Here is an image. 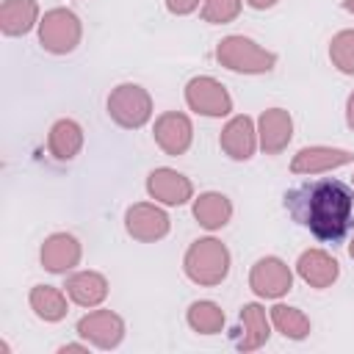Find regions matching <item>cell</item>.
Wrapping results in <instances>:
<instances>
[{"label":"cell","instance_id":"1","mask_svg":"<svg viewBox=\"0 0 354 354\" xmlns=\"http://www.w3.org/2000/svg\"><path fill=\"white\" fill-rule=\"evenodd\" d=\"M285 207L324 243H340L354 227V191L335 177H315L290 188Z\"/></svg>","mask_w":354,"mask_h":354},{"label":"cell","instance_id":"2","mask_svg":"<svg viewBox=\"0 0 354 354\" xmlns=\"http://www.w3.org/2000/svg\"><path fill=\"white\" fill-rule=\"evenodd\" d=\"M183 268H185V277L196 285H205V288L221 285L224 277L230 274V252L216 238H199L188 246L183 257Z\"/></svg>","mask_w":354,"mask_h":354},{"label":"cell","instance_id":"3","mask_svg":"<svg viewBox=\"0 0 354 354\" xmlns=\"http://www.w3.org/2000/svg\"><path fill=\"white\" fill-rule=\"evenodd\" d=\"M216 58L221 66H227L232 72H243V75H263L277 64V55L271 50L260 47L257 41H252L249 36L221 39L216 47Z\"/></svg>","mask_w":354,"mask_h":354},{"label":"cell","instance_id":"4","mask_svg":"<svg viewBox=\"0 0 354 354\" xmlns=\"http://www.w3.org/2000/svg\"><path fill=\"white\" fill-rule=\"evenodd\" d=\"M108 116L124 127V130H138L149 122L152 116V97L144 86L138 83H119L108 94Z\"/></svg>","mask_w":354,"mask_h":354},{"label":"cell","instance_id":"5","mask_svg":"<svg viewBox=\"0 0 354 354\" xmlns=\"http://www.w3.org/2000/svg\"><path fill=\"white\" fill-rule=\"evenodd\" d=\"M83 25L75 11L69 8H50L39 19V41L53 55H66L80 44Z\"/></svg>","mask_w":354,"mask_h":354},{"label":"cell","instance_id":"6","mask_svg":"<svg viewBox=\"0 0 354 354\" xmlns=\"http://www.w3.org/2000/svg\"><path fill=\"white\" fill-rule=\"evenodd\" d=\"M185 102L191 111L202 116H227L232 111V97L230 91L216 80V77H194L185 86Z\"/></svg>","mask_w":354,"mask_h":354},{"label":"cell","instance_id":"7","mask_svg":"<svg viewBox=\"0 0 354 354\" xmlns=\"http://www.w3.org/2000/svg\"><path fill=\"white\" fill-rule=\"evenodd\" d=\"M249 288L263 299H279L293 288V274L279 257H260L249 271Z\"/></svg>","mask_w":354,"mask_h":354},{"label":"cell","instance_id":"8","mask_svg":"<svg viewBox=\"0 0 354 354\" xmlns=\"http://www.w3.org/2000/svg\"><path fill=\"white\" fill-rule=\"evenodd\" d=\"M124 230H127L130 238L144 241V243L160 241L169 232V216L158 205L138 202V205H130L127 207V213H124Z\"/></svg>","mask_w":354,"mask_h":354},{"label":"cell","instance_id":"9","mask_svg":"<svg viewBox=\"0 0 354 354\" xmlns=\"http://www.w3.org/2000/svg\"><path fill=\"white\" fill-rule=\"evenodd\" d=\"M155 141H158V147L166 152V155H171V158H177V155H183L188 147H191V141H194V124H191V119L185 116V113H180V111H166V113H160L158 119H155Z\"/></svg>","mask_w":354,"mask_h":354},{"label":"cell","instance_id":"10","mask_svg":"<svg viewBox=\"0 0 354 354\" xmlns=\"http://www.w3.org/2000/svg\"><path fill=\"white\" fill-rule=\"evenodd\" d=\"M77 335L97 348H116L124 337V321L111 310H94L77 321Z\"/></svg>","mask_w":354,"mask_h":354},{"label":"cell","instance_id":"11","mask_svg":"<svg viewBox=\"0 0 354 354\" xmlns=\"http://www.w3.org/2000/svg\"><path fill=\"white\" fill-rule=\"evenodd\" d=\"M147 191L152 199L163 202V205H185L194 194V185L185 174L169 169V166H160L155 171H149L147 177Z\"/></svg>","mask_w":354,"mask_h":354},{"label":"cell","instance_id":"12","mask_svg":"<svg viewBox=\"0 0 354 354\" xmlns=\"http://www.w3.org/2000/svg\"><path fill=\"white\" fill-rule=\"evenodd\" d=\"M257 138L266 155H279L290 138H293V119L285 108H268L263 111L260 122H257Z\"/></svg>","mask_w":354,"mask_h":354},{"label":"cell","instance_id":"13","mask_svg":"<svg viewBox=\"0 0 354 354\" xmlns=\"http://www.w3.org/2000/svg\"><path fill=\"white\" fill-rule=\"evenodd\" d=\"M354 155L348 149H335V147H304L293 155L290 160V171L293 174H321V171H332L337 166L351 163Z\"/></svg>","mask_w":354,"mask_h":354},{"label":"cell","instance_id":"14","mask_svg":"<svg viewBox=\"0 0 354 354\" xmlns=\"http://www.w3.org/2000/svg\"><path fill=\"white\" fill-rule=\"evenodd\" d=\"M218 147L232 158V160H249L257 149V130L249 116H232L218 138Z\"/></svg>","mask_w":354,"mask_h":354},{"label":"cell","instance_id":"15","mask_svg":"<svg viewBox=\"0 0 354 354\" xmlns=\"http://www.w3.org/2000/svg\"><path fill=\"white\" fill-rule=\"evenodd\" d=\"M80 263V243L69 232H53L41 243V266L50 274H66Z\"/></svg>","mask_w":354,"mask_h":354},{"label":"cell","instance_id":"16","mask_svg":"<svg viewBox=\"0 0 354 354\" xmlns=\"http://www.w3.org/2000/svg\"><path fill=\"white\" fill-rule=\"evenodd\" d=\"M296 271L299 277L310 285V288H329L337 277H340V266L332 254H326L324 249H307L299 254V263H296Z\"/></svg>","mask_w":354,"mask_h":354},{"label":"cell","instance_id":"17","mask_svg":"<svg viewBox=\"0 0 354 354\" xmlns=\"http://www.w3.org/2000/svg\"><path fill=\"white\" fill-rule=\"evenodd\" d=\"M66 296L80 307H97L108 296V279L97 271H77L66 279Z\"/></svg>","mask_w":354,"mask_h":354},{"label":"cell","instance_id":"18","mask_svg":"<svg viewBox=\"0 0 354 354\" xmlns=\"http://www.w3.org/2000/svg\"><path fill=\"white\" fill-rule=\"evenodd\" d=\"M47 149L55 160H72L83 149V127L75 119H58L50 127Z\"/></svg>","mask_w":354,"mask_h":354},{"label":"cell","instance_id":"19","mask_svg":"<svg viewBox=\"0 0 354 354\" xmlns=\"http://www.w3.org/2000/svg\"><path fill=\"white\" fill-rule=\"evenodd\" d=\"M39 22L36 0H3L0 6V30L6 36H25Z\"/></svg>","mask_w":354,"mask_h":354},{"label":"cell","instance_id":"20","mask_svg":"<svg viewBox=\"0 0 354 354\" xmlns=\"http://www.w3.org/2000/svg\"><path fill=\"white\" fill-rule=\"evenodd\" d=\"M194 218L205 230H221L232 218V202L218 191L199 194L196 202H194Z\"/></svg>","mask_w":354,"mask_h":354},{"label":"cell","instance_id":"21","mask_svg":"<svg viewBox=\"0 0 354 354\" xmlns=\"http://www.w3.org/2000/svg\"><path fill=\"white\" fill-rule=\"evenodd\" d=\"M241 324H243V337L238 340V348H241V351H254V348H260V346L268 340V335H271L266 310H263L260 304H254V301H249V304L241 307Z\"/></svg>","mask_w":354,"mask_h":354},{"label":"cell","instance_id":"22","mask_svg":"<svg viewBox=\"0 0 354 354\" xmlns=\"http://www.w3.org/2000/svg\"><path fill=\"white\" fill-rule=\"evenodd\" d=\"M28 301H30V310L36 313V318H41V321L53 324L66 315V296L53 285H36L30 290Z\"/></svg>","mask_w":354,"mask_h":354},{"label":"cell","instance_id":"23","mask_svg":"<svg viewBox=\"0 0 354 354\" xmlns=\"http://www.w3.org/2000/svg\"><path fill=\"white\" fill-rule=\"evenodd\" d=\"M271 324L277 326V332H282L290 340H304L310 335V318L299 307L274 304L271 307Z\"/></svg>","mask_w":354,"mask_h":354},{"label":"cell","instance_id":"24","mask_svg":"<svg viewBox=\"0 0 354 354\" xmlns=\"http://www.w3.org/2000/svg\"><path fill=\"white\" fill-rule=\"evenodd\" d=\"M188 326L199 335H216L224 326V313L216 301H207V299L194 301L188 307Z\"/></svg>","mask_w":354,"mask_h":354},{"label":"cell","instance_id":"25","mask_svg":"<svg viewBox=\"0 0 354 354\" xmlns=\"http://www.w3.org/2000/svg\"><path fill=\"white\" fill-rule=\"evenodd\" d=\"M329 58L343 75H354V30H340L332 36Z\"/></svg>","mask_w":354,"mask_h":354},{"label":"cell","instance_id":"26","mask_svg":"<svg viewBox=\"0 0 354 354\" xmlns=\"http://www.w3.org/2000/svg\"><path fill=\"white\" fill-rule=\"evenodd\" d=\"M243 0H205L202 6V19L210 25H227L241 14Z\"/></svg>","mask_w":354,"mask_h":354},{"label":"cell","instance_id":"27","mask_svg":"<svg viewBox=\"0 0 354 354\" xmlns=\"http://www.w3.org/2000/svg\"><path fill=\"white\" fill-rule=\"evenodd\" d=\"M199 6V0H166V8L171 14H191Z\"/></svg>","mask_w":354,"mask_h":354},{"label":"cell","instance_id":"28","mask_svg":"<svg viewBox=\"0 0 354 354\" xmlns=\"http://www.w3.org/2000/svg\"><path fill=\"white\" fill-rule=\"evenodd\" d=\"M346 124L354 130V91L348 94V102H346Z\"/></svg>","mask_w":354,"mask_h":354},{"label":"cell","instance_id":"29","mask_svg":"<svg viewBox=\"0 0 354 354\" xmlns=\"http://www.w3.org/2000/svg\"><path fill=\"white\" fill-rule=\"evenodd\" d=\"M252 8H257V11H266V8H271V6H277V0H246Z\"/></svg>","mask_w":354,"mask_h":354},{"label":"cell","instance_id":"30","mask_svg":"<svg viewBox=\"0 0 354 354\" xmlns=\"http://www.w3.org/2000/svg\"><path fill=\"white\" fill-rule=\"evenodd\" d=\"M66 351H86V346H75V343H69V346H61V354H66Z\"/></svg>","mask_w":354,"mask_h":354},{"label":"cell","instance_id":"31","mask_svg":"<svg viewBox=\"0 0 354 354\" xmlns=\"http://www.w3.org/2000/svg\"><path fill=\"white\" fill-rule=\"evenodd\" d=\"M343 8H346L348 14H354V0H343Z\"/></svg>","mask_w":354,"mask_h":354},{"label":"cell","instance_id":"32","mask_svg":"<svg viewBox=\"0 0 354 354\" xmlns=\"http://www.w3.org/2000/svg\"><path fill=\"white\" fill-rule=\"evenodd\" d=\"M348 254H351V260H354V238H351V243H348Z\"/></svg>","mask_w":354,"mask_h":354}]
</instances>
